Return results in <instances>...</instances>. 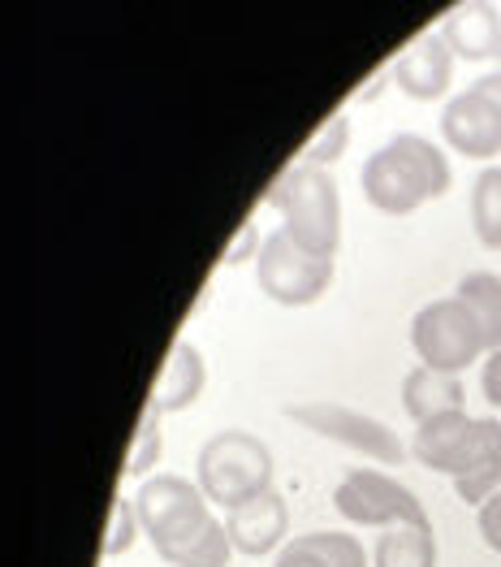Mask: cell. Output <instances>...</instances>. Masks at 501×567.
Listing matches in <instances>:
<instances>
[{
  "instance_id": "cell-1",
  "label": "cell",
  "mask_w": 501,
  "mask_h": 567,
  "mask_svg": "<svg viewBox=\"0 0 501 567\" xmlns=\"http://www.w3.org/2000/svg\"><path fill=\"white\" fill-rule=\"evenodd\" d=\"M455 183L450 156L424 135H394L389 143H380L359 169V187L364 199L385 213V217H407L419 204L441 199Z\"/></svg>"
},
{
  "instance_id": "cell-2",
  "label": "cell",
  "mask_w": 501,
  "mask_h": 567,
  "mask_svg": "<svg viewBox=\"0 0 501 567\" xmlns=\"http://www.w3.org/2000/svg\"><path fill=\"white\" fill-rule=\"evenodd\" d=\"M264 204L281 213V230L294 238L303 251H312L320 260H333L337 256V243H342V195L328 169L316 165H290L281 178H276Z\"/></svg>"
},
{
  "instance_id": "cell-3",
  "label": "cell",
  "mask_w": 501,
  "mask_h": 567,
  "mask_svg": "<svg viewBox=\"0 0 501 567\" xmlns=\"http://www.w3.org/2000/svg\"><path fill=\"white\" fill-rule=\"evenodd\" d=\"M273 451L264 437L247 429H221L212 433L195 455V485L217 507H242L273 489Z\"/></svg>"
},
{
  "instance_id": "cell-4",
  "label": "cell",
  "mask_w": 501,
  "mask_h": 567,
  "mask_svg": "<svg viewBox=\"0 0 501 567\" xmlns=\"http://www.w3.org/2000/svg\"><path fill=\"white\" fill-rule=\"evenodd\" d=\"M410 347H415L424 369L455 373V378H462V369H471L480 355H489L484 333H480L476 317L467 312V303L458 295L428 299L410 317Z\"/></svg>"
},
{
  "instance_id": "cell-5",
  "label": "cell",
  "mask_w": 501,
  "mask_h": 567,
  "mask_svg": "<svg viewBox=\"0 0 501 567\" xmlns=\"http://www.w3.org/2000/svg\"><path fill=\"white\" fill-rule=\"evenodd\" d=\"M285 421H294L299 429L316 433V437H328L355 455H364L372 464H403L410 451L403 446V437L385 421L367 416L359 408H346L337 399H290L285 403Z\"/></svg>"
},
{
  "instance_id": "cell-6",
  "label": "cell",
  "mask_w": 501,
  "mask_h": 567,
  "mask_svg": "<svg viewBox=\"0 0 501 567\" xmlns=\"http://www.w3.org/2000/svg\"><path fill=\"white\" fill-rule=\"evenodd\" d=\"M333 507L337 516L359 528H398V524H415V528H432L419 494L403 485L398 476L376 473V468H351L333 489Z\"/></svg>"
},
{
  "instance_id": "cell-7",
  "label": "cell",
  "mask_w": 501,
  "mask_h": 567,
  "mask_svg": "<svg viewBox=\"0 0 501 567\" xmlns=\"http://www.w3.org/2000/svg\"><path fill=\"white\" fill-rule=\"evenodd\" d=\"M135 512L143 524V537L165 550L178 546L190 533H199L203 524L212 520V503L203 498V489L186 476L174 473H152L135 494Z\"/></svg>"
},
{
  "instance_id": "cell-8",
  "label": "cell",
  "mask_w": 501,
  "mask_h": 567,
  "mask_svg": "<svg viewBox=\"0 0 501 567\" xmlns=\"http://www.w3.org/2000/svg\"><path fill=\"white\" fill-rule=\"evenodd\" d=\"M255 282L276 308H307L333 286V260H320L285 230H273L255 256Z\"/></svg>"
},
{
  "instance_id": "cell-9",
  "label": "cell",
  "mask_w": 501,
  "mask_h": 567,
  "mask_svg": "<svg viewBox=\"0 0 501 567\" xmlns=\"http://www.w3.org/2000/svg\"><path fill=\"white\" fill-rule=\"evenodd\" d=\"M441 135L467 161H493L501 152V113L480 87H462L441 109Z\"/></svg>"
},
{
  "instance_id": "cell-10",
  "label": "cell",
  "mask_w": 501,
  "mask_h": 567,
  "mask_svg": "<svg viewBox=\"0 0 501 567\" xmlns=\"http://www.w3.org/2000/svg\"><path fill=\"white\" fill-rule=\"evenodd\" d=\"M389 74H394V87L407 100H419V104L441 100L455 83V52L437 31H424L398 52Z\"/></svg>"
},
{
  "instance_id": "cell-11",
  "label": "cell",
  "mask_w": 501,
  "mask_h": 567,
  "mask_svg": "<svg viewBox=\"0 0 501 567\" xmlns=\"http://www.w3.org/2000/svg\"><path fill=\"white\" fill-rule=\"evenodd\" d=\"M226 533L229 542H233V555L264 559V555H273L276 546L285 542V533H290V507H285V498L276 489H269V494H260V498L226 512Z\"/></svg>"
},
{
  "instance_id": "cell-12",
  "label": "cell",
  "mask_w": 501,
  "mask_h": 567,
  "mask_svg": "<svg viewBox=\"0 0 501 567\" xmlns=\"http://www.w3.org/2000/svg\"><path fill=\"white\" fill-rule=\"evenodd\" d=\"M437 35L450 44L455 61H484V56H498L501 44V9L489 0H462L455 4Z\"/></svg>"
},
{
  "instance_id": "cell-13",
  "label": "cell",
  "mask_w": 501,
  "mask_h": 567,
  "mask_svg": "<svg viewBox=\"0 0 501 567\" xmlns=\"http://www.w3.org/2000/svg\"><path fill=\"white\" fill-rule=\"evenodd\" d=\"M203 385H208V364H203L199 347H195L190 338H178V342L169 347L165 364H160V378H156V385H152L147 408L160 412V416L186 412V408L203 394Z\"/></svg>"
},
{
  "instance_id": "cell-14",
  "label": "cell",
  "mask_w": 501,
  "mask_h": 567,
  "mask_svg": "<svg viewBox=\"0 0 501 567\" xmlns=\"http://www.w3.org/2000/svg\"><path fill=\"white\" fill-rule=\"evenodd\" d=\"M462 408H467V390H462V378H455V373H437V369L415 364L403 378V412L415 425H424L432 416H446V412H462Z\"/></svg>"
},
{
  "instance_id": "cell-15",
  "label": "cell",
  "mask_w": 501,
  "mask_h": 567,
  "mask_svg": "<svg viewBox=\"0 0 501 567\" xmlns=\"http://www.w3.org/2000/svg\"><path fill=\"white\" fill-rule=\"evenodd\" d=\"M455 295L467 303V312L476 317V326L484 333V347L501 351V274H489V269L462 274Z\"/></svg>"
},
{
  "instance_id": "cell-16",
  "label": "cell",
  "mask_w": 501,
  "mask_h": 567,
  "mask_svg": "<svg viewBox=\"0 0 501 567\" xmlns=\"http://www.w3.org/2000/svg\"><path fill=\"white\" fill-rule=\"evenodd\" d=\"M376 567H437V537L432 528H415V524H398L385 528L376 537Z\"/></svg>"
},
{
  "instance_id": "cell-17",
  "label": "cell",
  "mask_w": 501,
  "mask_h": 567,
  "mask_svg": "<svg viewBox=\"0 0 501 567\" xmlns=\"http://www.w3.org/2000/svg\"><path fill=\"white\" fill-rule=\"evenodd\" d=\"M156 555H160L169 567H229V559H233V542H229V533H226V520L212 516L199 533H190L186 542L165 546V550H156Z\"/></svg>"
},
{
  "instance_id": "cell-18",
  "label": "cell",
  "mask_w": 501,
  "mask_h": 567,
  "mask_svg": "<svg viewBox=\"0 0 501 567\" xmlns=\"http://www.w3.org/2000/svg\"><path fill=\"white\" fill-rule=\"evenodd\" d=\"M471 230L484 251H501V165H484L471 183Z\"/></svg>"
},
{
  "instance_id": "cell-19",
  "label": "cell",
  "mask_w": 501,
  "mask_h": 567,
  "mask_svg": "<svg viewBox=\"0 0 501 567\" xmlns=\"http://www.w3.org/2000/svg\"><path fill=\"white\" fill-rule=\"evenodd\" d=\"M160 451H165V433H160V412H152V408H143V416H138L135 425V437H131V451H126V476H152V468L160 464Z\"/></svg>"
},
{
  "instance_id": "cell-20",
  "label": "cell",
  "mask_w": 501,
  "mask_h": 567,
  "mask_svg": "<svg viewBox=\"0 0 501 567\" xmlns=\"http://www.w3.org/2000/svg\"><path fill=\"white\" fill-rule=\"evenodd\" d=\"M299 542H303L324 567H367L364 546H359V537H351V533L320 528V533H303Z\"/></svg>"
},
{
  "instance_id": "cell-21",
  "label": "cell",
  "mask_w": 501,
  "mask_h": 567,
  "mask_svg": "<svg viewBox=\"0 0 501 567\" xmlns=\"http://www.w3.org/2000/svg\"><path fill=\"white\" fill-rule=\"evenodd\" d=\"M346 147H351V117L337 109L324 126H320L316 135L307 140L303 147V165H316V169H328L337 156H346Z\"/></svg>"
},
{
  "instance_id": "cell-22",
  "label": "cell",
  "mask_w": 501,
  "mask_h": 567,
  "mask_svg": "<svg viewBox=\"0 0 501 567\" xmlns=\"http://www.w3.org/2000/svg\"><path fill=\"white\" fill-rule=\"evenodd\" d=\"M138 533H143V524H138L135 498L117 494V498H113V516H108V528H104V542H100L104 559H117V555H126V550H131V546L138 542Z\"/></svg>"
},
{
  "instance_id": "cell-23",
  "label": "cell",
  "mask_w": 501,
  "mask_h": 567,
  "mask_svg": "<svg viewBox=\"0 0 501 567\" xmlns=\"http://www.w3.org/2000/svg\"><path fill=\"white\" fill-rule=\"evenodd\" d=\"M476 528H480V537H484V546L501 555V489L484 503V507H476Z\"/></svg>"
},
{
  "instance_id": "cell-24",
  "label": "cell",
  "mask_w": 501,
  "mask_h": 567,
  "mask_svg": "<svg viewBox=\"0 0 501 567\" xmlns=\"http://www.w3.org/2000/svg\"><path fill=\"white\" fill-rule=\"evenodd\" d=\"M260 247H264V238H260V230H255V221H247V226L233 235V243H229L226 265L233 269V265H242V260H255V256H260Z\"/></svg>"
},
{
  "instance_id": "cell-25",
  "label": "cell",
  "mask_w": 501,
  "mask_h": 567,
  "mask_svg": "<svg viewBox=\"0 0 501 567\" xmlns=\"http://www.w3.org/2000/svg\"><path fill=\"white\" fill-rule=\"evenodd\" d=\"M480 390H484V403L501 408V351H489L484 364H480Z\"/></svg>"
},
{
  "instance_id": "cell-26",
  "label": "cell",
  "mask_w": 501,
  "mask_h": 567,
  "mask_svg": "<svg viewBox=\"0 0 501 567\" xmlns=\"http://www.w3.org/2000/svg\"><path fill=\"white\" fill-rule=\"evenodd\" d=\"M273 567H324V564H320L316 555H312V550H307L299 537H290V542L276 550V564Z\"/></svg>"
},
{
  "instance_id": "cell-27",
  "label": "cell",
  "mask_w": 501,
  "mask_h": 567,
  "mask_svg": "<svg viewBox=\"0 0 501 567\" xmlns=\"http://www.w3.org/2000/svg\"><path fill=\"white\" fill-rule=\"evenodd\" d=\"M471 87H480V92L489 95L493 104H498V113H501V70H493V74H484V79H476Z\"/></svg>"
},
{
  "instance_id": "cell-28",
  "label": "cell",
  "mask_w": 501,
  "mask_h": 567,
  "mask_svg": "<svg viewBox=\"0 0 501 567\" xmlns=\"http://www.w3.org/2000/svg\"><path fill=\"white\" fill-rule=\"evenodd\" d=\"M498 61H501V44H498Z\"/></svg>"
}]
</instances>
